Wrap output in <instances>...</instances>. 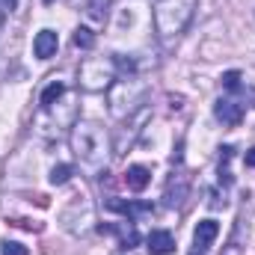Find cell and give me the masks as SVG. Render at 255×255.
I'll return each instance as SVG.
<instances>
[{"mask_svg":"<svg viewBox=\"0 0 255 255\" xmlns=\"http://www.w3.org/2000/svg\"><path fill=\"white\" fill-rule=\"evenodd\" d=\"M71 151L80 160V169L89 175H101L107 166V133L98 122H77L71 130Z\"/></svg>","mask_w":255,"mask_h":255,"instance_id":"cell-1","label":"cell"},{"mask_svg":"<svg viewBox=\"0 0 255 255\" xmlns=\"http://www.w3.org/2000/svg\"><path fill=\"white\" fill-rule=\"evenodd\" d=\"M196 0H154V30L160 39H172L184 33L190 24Z\"/></svg>","mask_w":255,"mask_h":255,"instance_id":"cell-2","label":"cell"},{"mask_svg":"<svg viewBox=\"0 0 255 255\" xmlns=\"http://www.w3.org/2000/svg\"><path fill=\"white\" fill-rule=\"evenodd\" d=\"M116 83V63L113 60H86L80 65V86L86 92H101Z\"/></svg>","mask_w":255,"mask_h":255,"instance_id":"cell-3","label":"cell"},{"mask_svg":"<svg viewBox=\"0 0 255 255\" xmlns=\"http://www.w3.org/2000/svg\"><path fill=\"white\" fill-rule=\"evenodd\" d=\"M217 235H220V223H217V220H202V223L196 226V232H193L190 255H208V247L217 241Z\"/></svg>","mask_w":255,"mask_h":255,"instance_id":"cell-4","label":"cell"},{"mask_svg":"<svg viewBox=\"0 0 255 255\" xmlns=\"http://www.w3.org/2000/svg\"><path fill=\"white\" fill-rule=\"evenodd\" d=\"M107 208H110V211L125 214L130 223L145 220V217H151V214H154V205H148V202H122V199H110V202H107Z\"/></svg>","mask_w":255,"mask_h":255,"instance_id":"cell-5","label":"cell"},{"mask_svg":"<svg viewBox=\"0 0 255 255\" xmlns=\"http://www.w3.org/2000/svg\"><path fill=\"white\" fill-rule=\"evenodd\" d=\"M214 116L229 128L241 125V119H244V104H238V101H232V98H220V101L214 104Z\"/></svg>","mask_w":255,"mask_h":255,"instance_id":"cell-6","label":"cell"},{"mask_svg":"<svg viewBox=\"0 0 255 255\" xmlns=\"http://www.w3.org/2000/svg\"><path fill=\"white\" fill-rule=\"evenodd\" d=\"M57 48H60V39H57V33H54V30H42V33H36L33 51H36V57H39V60H51V57L57 54Z\"/></svg>","mask_w":255,"mask_h":255,"instance_id":"cell-7","label":"cell"},{"mask_svg":"<svg viewBox=\"0 0 255 255\" xmlns=\"http://www.w3.org/2000/svg\"><path fill=\"white\" fill-rule=\"evenodd\" d=\"M184 196H187V175H184V172H175V175L169 178V184H166L163 199H166L169 208H175V205L184 202Z\"/></svg>","mask_w":255,"mask_h":255,"instance_id":"cell-8","label":"cell"},{"mask_svg":"<svg viewBox=\"0 0 255 255\" xmlns=\"http://www.w3.org/2000/svg\"><path fill=\"white\" fill-rule=\"evenodd\" d=\"M145 244H148V253L151 255H169L172 250H175V238H172V232H163V229L151 232Z\"/></svg>","mask_w":255,"mask_h":255,"instance_id":"cell-9","label":"cell"},{"mask_svg":"<svg viewBox=\"0 0 255 255\" xmlns=\"http://www.w3.org/2000/svg\"><path fill=\"white\" fill-rule=\"evenodd\" d=\"M101 232H107V235H119L122 238V250H133L136 244H139V235H136V229L133 226H101Z\"/></svg>","mask_w":255,"mask_h":255,"instance_id":"cell-10","label":"cell"},{"mask_svg":"<svg viewBox=\"0 0 255 255\" xmlns=\"http://www.w3.org/2000/svg\"><path fill=\"white\" fill-rule=\"evenodd\" d=\"M148 181H151V172L145 169V166H128L125 172V184L130 187V190H145L148 187Z\"/></svg>","mask_w":255,"mask_h":255,"instance_id":"cell-11","label":"cell"},{"mask_svg":"<svg viewBox=\"0 0 255 255\" xmlns=\"http://www.w3.org/2000/svg\"><path fill=\"white\" fill-rule=\"evenodd\" d=\"M83 12H86V18H89V21L104 24V21H107V15H110V0H86Z\"/></svg>","mask_w":255,"mask_h":255,"instance_id":"cell-12","label":"cell"},{"mask_svg":"<svg viewBox=\"0 0 255 255\" xmlns=\"http://www.w3.org/2000/svg\"><path fill=\"white\" fill-rule=\"evenodd\" d=\"M232 145H223L220 148V184L223 187H229L232 184V169H229V160H232Z\"/></svg>","mask_w":255,"mask_h":255,"instance_id":"cell-13","label":"cell"},{"mask_svg":"<svg viewBox=\"0 0 255 255\" xmlns=\"http://www.w3.org/2000/svg\"><path fill=\"white\" fill-rule=\"evenodd\" d=\"M92 45H95V33H92L89 27H77V30H74V48L89 51Z\"/></svg>","mask_w":255,"mask_h":255,"instance_id":"cell-14","label":"cell"},{"mask_svg":"<svg viewBox=\"0 0 255 255\" xmlns=\"http://www.w3.org/2000/svg\"><path fill=\"white\" fill-rule=\"evenodd\" d=\"M63 92H65V83L54 80V83H51V86H48V89L42 92V107H45V110H48V107H54V101H57V98H60Z\"/></svg>","mask_w":255,"mask_h":255,"instance_id":"cell-15","label":"cell"},{"mask_svg":"<svg viewBox=\"0 0 255 255\" xmlns=\"http://www.w3.org/2000/svg\"><path fill=\"white\" fill-rule=\"evenodd\" d=\"M71 172H74V169H71L68 163H57V166L51 169V184H57V187H60V184H65V181L71 178Z\"/></svg>","mask_w":255,"mask_h":255,"instance_id":"cell-16","label":"cell"},{"mask_svg":"<svg viewBox=\"0 0 255 255\" xmlns=\"http://www.w3.org/2000/svg\"><path fill=\"white\" fill-rule=\"evenodd\" d=\"M0 250H3V255H30V253H27V247H24V244H18V241H3V244H0Z\"/></svg>","mask_w":255,"mask_h":255,"instance_id":"cell-17","label":"cell"},{"mask_svg":"<svg viewBox=\"0 0 255 255\" xmlns=\"http://www.w3.org/2000/svg\"><path fill=\"white\" fill-rule=\"evenodd\" d=\"M223 86H226L229 92H238V89H241V71H226V74H223Z\"/></svg>","mask_w":255,"mask_h":255,"instance_id":"cell-18","label":"cell"},{"mask_svg":"<svg viewBox=\"0 0 255 255\" xmlns=\"http://www.w3.org/2000/svg\"><path fill=\"white\" fill-rule=\"evenodd\" d=\"M15 6H18V0H0V9H3L6 15H9V12H12Z\"/></svg>","mask_w":255,"mask_h":255,"instance_id":"cell-19","label":"cell"},{"mask_svg":"<svg viewBox=\"0 0 255 255\" xmlns=\"http://www.w3.org/2000/svg\"><path fill=\"white\" fill-rule=\"evenodd\" d=\"M244 163H247V166H255V148H250V151L244 154Z\"/></svg>","mask_w":255,"mask_h":255,"instance_id":"cell-20","label":"cell"},{"mask_svg":"<svg viewBox=\"0 0 255 255\" xmlns=\"http://www.w3.org/2000/svg\"><path fill=\"white\" fill-rule=\"evenodd\" d=\"M3 21H6V12L0 9V30H3Z\"/></svg>","mask_w":255,"mask_h":255,"instance_id":"cell-21","label":"cell"},{"mask_svg":"<svg viewBox=\"0 0 255 255\" xmlns=\"http://www.w3.org/2000/svg\"><path fill=\"white\" fill-rule=\"evenodd\" d=\"M45 3H54V0H45Z\"/></svg>","mask_w":255,"mask_h":255,"instance_id":"cell-22","label":"cell"}]
</instances>
